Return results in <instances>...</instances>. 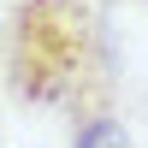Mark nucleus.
<instances>
[{
    "mask_svg": "<svg viewBox=\"0 0 148 148\" xmlns=\"http://www.w3.org/2000/svg\"><path fill=\"white\" fill-rule=\"evenodd\" d=\"M12 101L65 113L71 125L119 113V53L95 0H18L6 12Z\"/></svg>",
    "mask_w": 148,
    "mask_h": 148,
    "instance_id": "f257e3e1",
    "label": "nucleus"
},
{
    "mask_svg": "<svg viewBox=\"0 0 148 148\" xmlns=\"http://www.w3.org/2000/svg\"><path fill=\"white\" fill-rule=\"evenodd\" d=\"M71 148H136V142H130V130H125L119 113H101V119L71 125Z\"/></svg>",
    "mask_w": 148,
    "mask_h": 148,
    "instance_id": "f03ea898",
    "label": "nucleus"
},
{
    "mask_svg": "<svg viewBox=\"0 0 148 148\" xmlns=\"http://www.w3.org/2000/svg\"><path fill=\"white\" fill-rule=\"evenodd\" d=\"M0 77H6V12H0Z\"/></svg>",
    "mask_w": 148,
    "mask_h": 148,
    "instance_id": "7ed1b4c3",
    "label": "nucleus"
}]
</instances>
